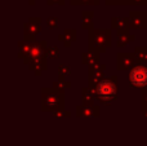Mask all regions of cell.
Returning a JSON list of instances; mask_svg holds the SVG:
<instances>
[{"label": "cell", "mask_w": 147, "mask_h": 146, "mask_svg": "<svg viewBox=\"0 0 147 146\" xmlns=\"http://www.w3.org/2000/svg\"><path fill=\"white\" fill-rule=\"evenodd\" d=\"M81 100H83V103H85V105H94V101L97 100L94 88L89 87V85L83 88V91H81Z\"/></svg>", "instance_id": "13"}, {"label": "cell", "mask_w": 147, "mask_h": 146, "mask_svg": "<svg viewBox=\"0 0 147 146\" xmlns=\"http://www.w3.org/2000/svg\"><path fill=\"white\" fill-rule=\"evenodd\" d=\"M41 30V20L38 17L30 18L28 22L25 23L23 26V34H25V39H30V40H35V36L40 32Z\"/></svg>", "instance_id": "7"}, {"label": "cell", "mask_w": 147, "mask_h": 146, "mask_svg": "<svg viewBox=\"0 0 147 146\" xmlns=\"http://www.w3.org/2000/svg\"><path fill=\"white\" fill-rule=\"evenodd\" d=\"M134 40H136L134 35L129 34V31H128V32H120V34H117V43H116V45L119 47V48H123V47L128 45L130 41H134Z\"/></svg>", "instance_id": "16"}, {"label": "cell", "mask_w": 147, "mask_h": 146, "mask_svg": "<svg viewBox=\"0 0 147 146\" xmlns=\"http://www.w3.org/2000/svg\"><path fill=\"white\" fill-rule=\"evenodd\" d=\"M110 45H111V31L109 28L89 30V51L102 53Z\"/></svg>", "instance_id": "3"}, {"label": "cell", "mask_w": 147, "mask_h": 146, "mask_svg": "<svg viewBox=\"0 0 147 146\" xmlns=\"http://www.w3.org/2000/svg\"><path fill=\"white\" fill-rule=\"evenodd\" d=\"M81 62L89 67L97 66V65L99 64V53L93 52V51H89V52H86V53H83V56H81Z\"/></svg>", "instance_id": "12"}, {"label": "cell", "mask_w": 147, "mask_h": 146, "mask_svg": "<svg viewBox=\"0 0 147 146\" xmlns=\"http://www.w3.org/2000/svg\"><path fill=\"white\" fill-rule=\"evenodd\" d=\"M138 64H142L147 66V47H137L134 51Z\"/></svg>", "instance_id": "19"}, {"label": "cell", "mask_w": 147, "mask_h": 146, "mask_svg": "<svg viewBox=\"0 0 147 146\" xmlns=\"http://www.w3.org/2000/svg\"><path fill=\"white\" fill-rule=\"evenodd\" d=\"M129 84L132 88L145 89L147 88V66L137 64L132 70H129Z\"/></svg>", "instance_id": "4"}, {"label": "cell", "mask_w": 147, "mask_h": 146, "mask_svg": "<svg viewBox=\"0 0 147 146\" xmlns=\"http://www.w3.org/2000/svg\"><path fill=\"white\" fill-rule=\"evenodd\" d=\"M130 1H132V5H140V7L147 4V0H130Z\"/></svg>", "instance_id": "24"}, {"label": "cell", "mask_w": 147, "mask_h": 146, "mask_svg": "<svg viewBox=\"0 0 147 146\" xmlns=\"http://www.w3.org/2000/svg\"><path fill=\"white\" fill-rule=\"evenodd\" d=\"M53 4L63 5L65 4V0H48V5H53Z\"/></svg>", "instance_id": "25"}, {"label": "cell", "mask_w": 147, "mask_h": 146, "mask_svg": "<svg viewBox=\"0 0 147 146\" xmlns=\"http://www.w3.org/2000/svg\"><path fill=\"white\" fill-rule=\"evenodd\" d=\"M96 97L101 103L110 105L117 98V78H105L94 87Z\"/></svg>", "instance_id": "2"}, {"label": "cell", "mask_w": 147, "mask_h": 146, "mask_svg": "<svg viewBox=\"0 0 147 146\" xmlns=\"http://www.w3.org/2000/svg\"><path fill=\"white\" fill-rule=\"evenodd\" d=\"M47 26H48L51 30H56L59 26V18L58 17H49L47 20Z\"/></svg>", "instance_id": "20"}, {"label": "cell", "mask_w": 147, "mask_h": 146, "mask_svg": "<svg viewBox=\"0 0 147 146\" xmlns=\"http://www.w3.org/2000/svg\"><path fill=\"white\" fill-rule=\"evenodd\" d=\"M71 5H80V0H69Z\"/></svg>", "instance_id": "26"}, {"label": "cell", "mask_w": 147, "mask_h": 146, "mask_svg": "<svg viewBox=\"0 0 147 146\" xmlns=\"http://www.w3.org/2000/svg\"><path fill=\"white\" fill-rule=\"evenodd\" d=\"M105 70H106V65L98 64L97 66L89 67L88 71V83L89 87H96L101 80L105 79Z\"/></svg>", "instance_id": "8"}, {"label": "cell", "mask_w": 147, "mask_h": 146, "mask_svg": "<svg viewBox=\"0 0 147 146\" xmlns=\"http://www.w3.org/2000/svg\"><path fill=\"white\" fill-rule=\"evenodd\" d=\"M130 28L136 30H143L147 27V14L142 10H133L129 14Z\"/></svg>", "instance_id": "9"}, {"label": "cell", "mask_w": 147, "mask_h": 146, "mask_svg": "<svg viewBox=\"0 0 147 146\" xmlns=\"http://www.w3.org/2000/svg\"><path fill=\"white\" fill-rule=\"evenodd\" d=\"M76 38H78V35H76L75 28H66V30L59 35L58 39L63 43L65 47H70L71 45V43H74V41L76 40Z\"/></svg>", "instance_id": "14"}, {"label": "cell", "mask_w": 147, "mask_h": 146, "mask_svg": "<svg viewBox=\"0 0 147 146\" xmlns=\"http://www.w3.org/2000/svg\"><path fill=\"white\" fill-rule=\"evenodd\" d=\"M111 26L117 34L120 32H128L130 28L129 17H112L111 18Z\"/></svg>", "instance_id": "11"}, {"label": "cell", "mask_w": 147, "mask_h": 146, "mask_svg": "<svg viewBox=\"0 0 147 146\" xmlns=\"http://www.w3.org/2000/svg\"><path fill=\"white\" fill-rule=\"evenodd\" d=\"M76 115L78 116H96L98 118L101 115V109H99L98 105H83L78 106L76 107Z\"/></svg>", "instance_id": "10"}, {"label": "cell", "mask_w": 147, "mask_h": 146, "mask_svg": "<svg viewBox=\"0 0 147 146\" xmlns=\"http://www.w3.org/2000/svg\"><path fill=\"white\" fill-rule=\"evenodd\" d=\"M116 64H117L116 65L117 70L123 71V70H132L138 64V61L134 53L127 52V53H117Z\"/></svg>", "instance_id": "6"}, {"label": "cell", "mask_w": 147, "mask_h": 146, "mask_svg": "<svg viewBox=\"0 0 147 146\" xmlns=\"http://www.w3.org/2000/svg\"><path fill=\"white\" fill-rule=\"evenodd\" d=\"M28 65H30V69L32 70L36 75H40L41 71H45L47 70V59H45V57H40V58L32 59Z\"/></svg>", "instance_id": "15"}, {"label": "cell", "mask_w": 147, "mask_h": 146, "mask_svg": "<svg viewBox=\"0 0 147 146\" xmlns=\"http://www.w3.org/2000/svg\"><path fill=\"white\" fill-rule=\"evenodd\" d=\"M99 0H80V5H98Z\"/></svg>", "instance_id": "23"}, {"label": "cell", "mask_w": 147, "mask_h": 146, "mask_svg": "<svg viewBox=\"0 0 147 146\" xmlns=\"http://www.w3.org/2000/svg\"><path fill=\"white\" fill-rule=\"evenodd\" d=\"M142 116L147 118V107H142Z\"/></svg>", "instance_id": "27"}, {"label": "cell", "mask_w": 147, "mask_h": 146, "mask_svg": "<svg viewBox=\"0 0 147 146\" xmlns=\"http://www.w3.org/2000/svg\"><path fill=\"white\" fill-rule=\"evenodd\" d=\"M93 18H94V13L93 12H83L81 14V20H83V28L85 30H92L93 28Z\"/></svg>", "instance_id": "17"}, {"label": "cell", "mask_w": 147, "mask_h": 146, "mask_svg": "<svg viewBox=\"0 0 147 146\" xmlns=\"http://www.w3.org/2000/svg\"><path fill=\"white\" fill-rule=\"evenodd\" d=\"M47 57H49V58H52V59H57L59 57V49L57 48V47L48 48V51H47Z\"/></svg>", "instance_id": "21"}, {"label": "cell", "mask_w": 147, "mask_h": 146, "mask_svg": "<svg viewBox=\"0 0 147 146\" xmlns=\"http://www.w3.org/2000/svg\"><path fill=\"white\" fill-rule=\"evenodd\" d=\"M34 40H30V39H25L23 41H20V54H18V57L22 59L26 58V56H27L28 51H30L31 48V44H32Z\"/></svg>", "instance_id": "18"}, {"label": "cell", "mask_w": 147, "mask_h": 146, "mask_svg": "<svg viewBox=\"0 0 147 146\" xmlns=\"http://www.w3.org/2000/svg\"><path fill=\"white\" fill-rule=\"evenodd\" d=\"M141 103H142V107H147V88L142 89V93H141Z\"/></svg>", "instance_id": "22"}, {"label": "cell", "mask_w": 147, "mask_h": 146, "mask_svg": "<svg viewBox=\"0 0 147 146\" xmlns=\"http://www.w3.org/2000/svg\"><path fill=\"white\" fill-rule=\"evenodd\" d=\"M47 51H48V48H47V41H35L34 40L27 56L23 59V62H25V64H30L32 59L40 58V57H45Z\"/></svg>", "instance_id": "5"}, {"label": "cell", "mask_w": 147, "mask_h": 146, "mask_svg": "<svg viewBox=\"0 0 147 146\" xmlns=\"http://www.w3.org/2000/svg\"><path fill=\"white\" fill-rule=\"evenodd\" d=\"M40 101H41V111H65V95L63 91L57 88H41L40 91Z\"/></svg>", "instance_id": "1"}, {"label": "cell", "mask_w": 147, "mask_h": 146, "mask_svg": "<svg viewBox=\"0 0 147 146\" xmlns=\"http://www.w3.org/2000/svg\"><path fill=\"white\" fill-rule=\"evenodd\" d=\"M35 3H36V0H30V4L31 5H35Z\"/></svg>", "instance_id": "28"}]
</instances>
